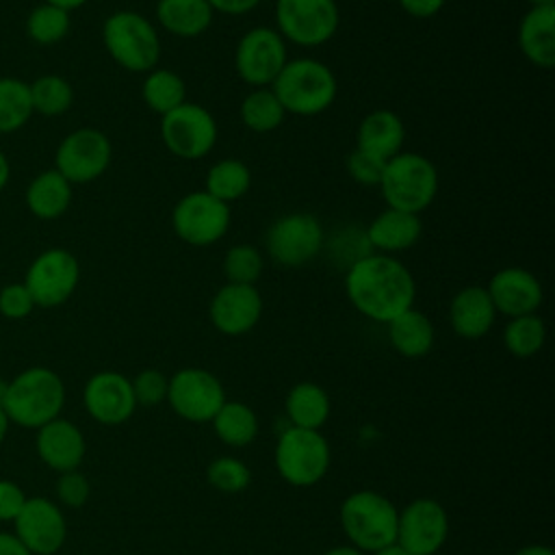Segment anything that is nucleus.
<instances>
[{"instance_id": "obj_50", "label": "nucleus", "mask_w": 555, "mask_h": 555, "mask_svg": "<svg viewBox=\"0 0 555 555\" xmlns=\"http://www.w3.org/2000/svg\"><path fill=\"white\" fill-rule=\"evenodd\" d=\"M371 555H412V553L405 551L399 542H392V544H388V546H384V548H379V551H375Z\"/></svg>"}, {"instance_id": "obj_34", "label": "nucleus", "mask_w": 555, "mask_h": 555, "mask_svg": "<svg viewBox=\"0 0 555 555\" xmlns=\"http://www.w3.org/2000/svg\"><path fill=\"white\" fill-rule=\"evenodd\" d=\"M33 113L43 117H61L74 104V87L59 74H43L28 82Z\"/></svg>"}, {"instance_id": "obj_40", "label": "nucleus", "mask_w": 555, "mask_h": 555, "mask_svg": "<svg viewBox=\"0 0 555 555\" xmlns=\"http://www.w3.org/2000/svg\"><path fill=\"white\" fill-rule=\"evenodd\" d=\"M130 384H132L137 405L152 408L167 401L169 377L158 369H143L141 373H137L134 379H130Z\"/></svg>"}, {"instance_id": "obj_17", "label": "nucleus", "mask_w": 555, "mask_h": 555, "mask_svg": "<svg viewBox=\"0 0 555 555\" xmlns=\"http://www.w3.org/2000/svg\"><path fill=\"white\" fill-rule=\"evenodd\" d=\"M13 533L33 555H54L65 544L67 520L52 499L28 496L13 520Z\"/></svg>"}, {"instance_id": "obj_38", "label": "nucleus", "mask_w": 555, "mask_h": 555, "mask_svg": "<svg viewBox=\"0 0 555 555\" xmlns=\"http://www.w3.org/2000/svg\"><path fill=\"white\" fill-rule=\"evenodd\" d=\"M223 275L225 282L230 284H251L256 286V282L262 275V254L256 245L251 243H236L232 245L225 256H223Z\"/></svg>"}, {"instance_id": "obj_29", "label": "nucleus", "mask_w": 555, "mask_h": 555, "mask_svg": "<svg viewBox=\"0 0 555 555\" xmlns=\"http://www.w3.org/2000/svg\"><path fill=\"white\" fill-rule=\"evenodd\" d=\"M212 9L206 0H158L156 20L176 37L193 39L204 35L212 24Z\"/></svg>"}, {"instance_id": "obj_32", "label": "nucleus", "mask_w": 555, "mask_h": 555, "mask_svg": "<svg viewBox=\"0 0 555 555\" xmlns=\"http://www.w3.org/2000/svg\"><path fill=\"white\" fill-rule=\"evenodd\" d=\"M251 186V171L238 158H221L206 173L204 191L223 204L241 199Z\"/></svg>"}, {"instance_id": "obj_14", "label": "nucleus", "mask_w": 555, "mask_h": 555, "mask_svg": "<svg viewBox=\"0 0 555 555\" xmlns=\"http://www.w3.org/2000/svg\"><path fill=\"white\" fill-rule=\"evenodd\" d=\"M288 61L286 41L271 26L247 30L234 48V69L249 87H271Z\"/></svg>"}, {"instance_id": "obj_51", "label": "nucleus", "mask_w": 555, "mask_h": 555, "mask_svg": "<svg viewBox=\"0 0 555 555\" xmlns=\"http://www.w3.org/2000/svg\"><path fill=\"white\" fill-rule=\"evenodd\" d=\"M43 2H48V4H54V7H61V9H65V11H74V9H80L87 0H43Z\"/></svg>"}, {"instance_id": "obj_55", "label": "nucleus", "mask_w": 555, "mask_h": 555, "mask_svg": "<svg viewBox=\"0 0 555 555\" xmlns=\"http://www.w3.org/2000/svg\"><path fill=\"white\" fill-rule=\"evenodd\" d=\"M7 386H9V382L0 377V408H2V401H4V395H7Z\"/></svg>"}, {"instance_id": "obj_15", "label": "nucleus", "mask_w": 555, "mask_h": 555, "mask_svg": "<svg viewBox=\"0 0 555 555\" xmlns=\"http://www.w3.org/2000/svg\"><path fill=\"white\" fill-rule=\"evenodd\" d=\"M225 401L219 377L199 366H186L169 377L167 403L189 423H210Z\"/></svg>"}, {"instance_id": "obj_36", "label": "nucleus", "mask_w": 555, "mask_h": 555, "mask_svg": "<svg viewBox=\"0 0 555 555\" xmlns=\"http://www.w3.org/2000/svg\"><path fill=\"white\" fill-rule=\"evenodd\" d=\"M72 28L69 11L41 2L30 9L26 15V35L37 46H56L61 43Z\"/></svg>"}, {"instance_id": "obj_9", "label": "nucleus", "mask_w": 555, "mask_h": 555, "mask_svg": "<svg viewBox=\"0 0 555 555\" xmlns=\"http://www.w3.org/2000/svg\"><path fill=\"white\" fill-rule=\"evenodd\" d=\"M80 264L65 247H48L33 258L26 269L24 286L28 288L35 308H59L78 288Z\"/></svg>"}, {"instance_id": "obj_27", "label": "nucleus", "mask_w": 555, "mask_h": 555, "mask_svg": "<svg viewBox=\"0 0 555 555\" xmlns=\"http://www.w3.org/2000/svg\"><path fill=\"white\" fill-rule=\"evenodd\" d=\"M284 412L291 427L319 431L330 418L332 401L323 386L314 382H299L288 390Z\"/></svg>"}, {"instance_id": "obj_5", "label": "nucleus", "mask_w": 555, "mask_h": 555, "mask_svg": "<svg viewBox=\"0 0 555 555\" xmlns=\"http://www.w3.org/2000/svg\"><path fill=\"white\" fill-rule=\"evenodd\" d=\"M102 43L108 56L124 69L145 74L160 59V39L156 26L141 13L121 9L102 24Z\"/></svg>"}, {"instance_id": "obj_46", "label": "nucleus", "mask_w": 555, "mask_h": 555, "mask_svg": "<svg viewBox=\"0 0 555 555\" xmlns=\"http://www.w3.org/2000/svg\"><path fill=\"white\" fill-rule=\"evenodd\" d=\"M212 9V13H223V15H245L254 11L260 0H206Z\"/></svg>"}, {"instance_id": "obj_11", "label": "nucleus", "mask_w": 555, "mask_h": 555, "mask_svg": "<svg viewBox=\"0 0 555 555\" xmlns=\"http://www.w3.org/2000/svg\"><path fill=\"white\" fill-rule=\"evenodd\" d=\"M325 232L310 212H286L264 232V249L282 267H301L323 249Z\"/></svg>"}, {"instance_id": "obj_52", "label": "nucleus", "mask_w": 555, "mask_h": 555, "mask_svg": "<svg viewBox=\"0 0 555 555\" xmlns=\"http://www.w3.org/2000/svg\"><path fill=\"white\" fill-rule=\"evenodd\" d=\"M323 555H364V553L358 551V548L351 546V544H343V546H334V548L325 551Z\"/></svg>"}, {"instance_id": "obj_8", "label": "nucleus", "mask_w": 555, "mask_h": 555, "mask_svg": "<svg viewBox=\"0 0 555 555\" xmlns=\"http://www.w3.org/2000/svg\"><path fill=\"white\" fill-rule=\"evenodd\" d=\"M340 24L336 0H275V30L301 48L327 43Z\"/></svg>"}, {"instance_id": "obj_18", "label": "nucleus", "mask_w": 555, "mask_h": 555, "mask_svg": "<svg viewBox=\"0 0 555 555\" xmlns=\"http://www.w3.org/2000/svg\"><path fill=\"white\" fill-rule=\"evenodd\" d=\"M82 403L95 423L108 427L126 423L137 410L132 384L117 371L93 373L85 384Z\"/></svg>"}, {"instance_id": "obj_33", "label": "nucleus", "mask_w": 555, "mask_h": 555, "mask_svg": "<svg viewBox=\"0 0 555 555\" xmlns=\"http://www.w3.org/2000/svg\"><path fill=\"white\" fill-rule=\"evenodd\" d=\"M241 121L258 134L271 132L278 126H282L286 111L280 104V100L275 98V93L271 91V87H256L251 89L243 102H241Z\"/></svg>"}, {"instance_id": "obj_12", "label": "nucleus", "mask_w": 555, "mask_h": 555, "mask_svg": "<svg viewBox=\"0 0 555 555\" xmlns=\"http://www.w3.org/2000/svg\"><path fill=\"white\" fill-rule=\"evenodd\" d=\"M111 139L91 126L76 128L61 139L54 152V169L74 186L98 180L111 165Z\"/></svg>"}, {"instance_id": "obj_28", "label": "nucleus", "mask_w": 555, "mask_h": 555, "mask_svg": "<svg viewBox=\"0 0 555 555\" xmlns=\"http://www.w3.org/2000/svg\"><path fill=\"white\" fill-rule=\"evenodd\" d=\"M388 325V340L397 353L403 358H423L431 351L436 340V330L429 317L414 306L397 314Z\"/></svg>"}, {"instance_id": "obj_6", "label": "nucleus", "mask_w": 555, "mask_h": 555, "mask_svg": "<svg viewBox=\"0 0 555 555\" xmlns=\"http://www.w3.org/2000/svg\"><path fill=\"white\" fill-rule=\"evenodd\" d=\"M377 186L388 208L421 215L436 199L438 169L427 156L401 150L386 160Z\"/></svg>"}, {"instance_id": "obj_31", "label": "nucleus", "mask_w": 555, "mask_h": 555, "mask_svg": "<svg viewBox=\"0 0 555 555\" xmlns=\"http://www.w3.org/2000/svg\"><path fill=\"white\" fill-rule=\"evenodd\" d=\"M141 98L152 113L163 117L165 113L186 102V85L180 74L167 67H154L145 72V78L141 85Z\"/></svg>"}, {"instance_id": "obj_30", "label": "nucleus", "mask_w": 555, "mask_h": 555, "mask_svg": "<svg viewBox=\"0 0 555 555\" xmlns=\"http://www.w3.org/2000/svg\"><path fill=\"white\" fill-rule=\"evenodd\" d=\"M217 438L228 447H247L258 436V416L243 401H223L212 416Z\"/></svg>"}, {"instance_id": "obj_37", "label": "nucleus", "mask_w": 555, "mask_h": 555, "mask_svg": "<svg viewBox=\"0 0 555 555\" xmlns=\"http://www.w3.org/2000/svg\"><path fill=\"white\" fill-rule=\"evenodd\" d=\"M546 340V325L538 312L512 317L503 327V345L514 358L535 356Z\"/></svg>"}, {"instance_id": "obj_3", "label": "nucleus", "mask_w": 555, "mask_h": 555, "mask_svg": "<svg viewBox=\"0 0 555 555\" xmlns=\"http://www.w3.org/2000/svg\"><path fill=\"white\" fill-rule=\"evenodd\" d=\"M271 91L284 106L286 115L314 117L334 104L338 82L323 61L299 56L286 61L278 78L271 82Z\"/></svg>"}, {"instance_id": "obj_48", "label": "nucleus", "mask_w": 555, "mask_h": 555, "mask_svg": "<svg viewBox=\"0 0 555 555\" xmlns=\"http://www.w3.org/2000/svg\"><path fill=\"white\" fill-rule=\"evenodd\" d=\"M514 555H555V551L546 544H527V546L518 548Z\"/></svg>"}, {"instance_id": "obj_20", "label": "nucleus", "mask_w": 555, "mask_h": 555, "mask_svg": "<svg viewBox=\"0 0 555 555\" xmlns=\"http://www.w3.org/2000/svg\"><path fill=\"white\" fill-rule=\"evenodd\" d=\"M496 314L507 319L520 314H533L542 306L544 291L540 280L522 267H503L499 269L486 286Z\"/></svg>"}, {"instance_id": "obj_21", "label": "nucleus", "mask_w": 555, "mask_h": 555, "mask_svg": "<svg viewBox=\"0 0 555 555\" xmlns=\"http://www.w3.org/2000/svg\"><path fill=\"white\" fill-rule=\"evenodd\" d=\"M35 431V451L48 468L56 473L80 468L87 455V440L76 423L56 416Z\"/></svg>"}, {"instance_id": "obj_43", "label": "nucleus", "mask_w": 555, "mask_h": 555, "mask_svg": "<svg viewBox=\"0 0 555 555\" xmlns=\"http://www.w3.org/2000/svg\"><path fill=\"white\" fill-rule=\"evenodd\" d=\"M35 310V301L24 282H11L0 288V314L11 321L26 319Z\"/></svg>"}, {"instance_id": "obj_45", "label": "nucleus", "mask_w": 555, "mask_h": 555, "mask_svg": "<svg viewBox=\"0 0 555 555\" xmlns=\"http://www.w3.org/2000/svg\"><path fill=\"white\" fill-rule=\"evenodd\" d=\"M447 0H399V7L418 20H427L434 17L436 13H440V9L444 7Z\"/></svg>"}, {"instance_id": "obj_13", "label": "nucleus", "mask_w": 555, "mask_h": 555, "mask_svg": "<svg viewBox=\"0 0 555 555\" xmlns=\"http://www.w3.org/2000/svg\"><path fill=\"white\" fill-rule=\"evenodd\" d=\"M171 228L186 245H212L221 241L230 228V204L219 202L204 189L191 191L176 202L171 210Z\"/></svg>"}, {"instance_id": "obj_19", "label": "nucleus", "mask_w": 555, "mask_h": 555, "mask_svg": "<svg viewBox=\"0 0 555 555\" xmlns=\"http://www.w3.org/2000/svg\"><path fill=\"white\" fill-rule=\"evenodd\" d=\"M208 317L217 332L243 336L251 332L262 317V295L251 284L225 282L208 304Z\"/></svg>"}, {"instance_id": "obj_1", "label": "nucleus", "mask_w": 555, "mask_h": 555, "mask_svg": "<svg viewBox=\"0 0 555 555\" xmlns=\"http://www.w3.org/2000/svg\"><path fill=\"white\" fill-rule=\"evenodd\" d=\"M345 293L362 317L388 323L414 306L416 282L399 258L369 251L347 267Z\"/></svg>"}, {"instance_id": "obj_23", "label": "nucleus", "mask_w": 555, "mask_h": 555, "mask_svg": "<svg viewBox=\"0 0 555 555\" xmlns=\"http://www.w3.org/2000/svg\"><path fill=\"white\" fill-rule=\"evenodd\" d=\"M423 232L421 217L414 212L388 208L377 212L364 230V238L371 251L395 256L412 247Z\"/></svg>"}, {"instance_id": "obj_2", "label": "nucleus", "mask_w": 555, "mask_h": 555, "mask_svg": "<svg viewBox=\"0 0 555 555\" xmlns=\"http://www.w3.org/2000/svg\"><path fill=\"white\" fill-rule=\"evenodd\" d=\"M65 408V384L61 375L48 366H28L9 379L2 410L9 423L26 429L61 416Z\"/></svg>"}, {"instance_id": "obj_39", "label": "nucleus", "mask_w": 555, "mask_h": 555, "mask_svg": "<svg viewBox=\"0 0 555 555\" xmlns=\"http://www.w3.org/2000/svg\"><path fill=\"white\" fill-rule=\"evenodd\" d=\"M206 479L215 490H219L223 494H238L249 486L251 473H249L247 464L241 462L238 457L221 455L208 464Z\"/></svg>"}, {"instance_id": "obj_49", "label": "nucleus", "mask_w": 555, "mask_h": 555, "mask_svg": "<svg viewBox=\"0 0 555 555\" xmlns=\"http://www.w3.org/2000/svg\"><path fill=\"white\" fill-rule=\"evenodd\" d=\"M9 178H11V163L7 154L0 150V191L9 184Z\"/></svg>"}, {"instance_id": "obj_41", "label": "nucleus", "mask_w": 555, "mask_h": 555, "mask_svg": "<svg viewBox=\"0 0 555 555\" xmlns=\"http://www.w3.org/2000/svg\"><path fill=\"white\" fill-rule=\"evenodd\" d=\"M384 167H386L384 158L360 147H353L347 156V173L351 176L353 182L362 186H377L382 180Z\"/></svg>"}, {"instance_id": "obj_25", "label": "nucleus", "mask_w": 555, "mask_h": 555, "mask_svg": "<svg viewBox=\"0 0 555 555\" xmlns=\"http://www.w3.org/2000/svg\"><path fill=\"white\" fill-rule=\"evenodd\" d=\"M405 141V126L390 108H375L366 113L356 130V147L366 150L384 160L401 152Z\"/></svg>"}, {"instance_id": "obj_47", "label": "nucleus", "mask_w": 555, "mask_h": 555, "mask_svg": "<svg viewBox=\"0 0 555 555\" xmlns=\"http://www.w3.org/2000/svg\"><path fill=\"white\" fill-rule=\"evenodd\" d=\"M0 555H33L13 531H0Z\"/></svg>"}, {"instance_id": "obj_16", "label": "nucleus", "mask_w": 555, "mask_h": 555, "mask_svg": "<svg viewBox=\"0 0 555 555\" xmlns=\"http://www.w3.org/2000/svg\"><path fill=\"white\" fill-rule=\"evenodd\" d=\"M449 538V514L436 499H414L399 512L397 542L412 555H434Z\"/></svg>"}, {"instance_id": "obj_42", "label": "nucleus", "mask_w": 555, "mask_h": 555, "mask_svg": "<svg viewBox=\"0 0 555 555\" xmlns=\"http://www.w3.org/2000/svg\"><path fill=\"white\" fill-rule=\"evenodd\" d=\"M56 501L61 507H69V509H78L89 501L91 494V483L89 479L76 468V470H67V473H59L56 479Z\"/></svg>"}, {"instance_id": "obj_54", "label": "nucleus", "mask_w": 555, "mask_h": 555, "mask_svg": "<svg viewBox=\"0 0 555 555\" xmlns=\"http://www.w3.org/2000/svg\"><path fill=\"white\" fill-rule=\"evenodd\" d=\"M531 7H555V0H529Z\"/></svg>"}, {"instance_id": "obj_35", "label": "nucleus", "mask_w": 555, "mask_h": 555, "mask_svg": "<svg viewBox=\"0 0 555 555\" xmlns=\"http://www.w3.org/2000/svg\"><path fill=\"white\" fill-rule=\"evenodd\" d=\"M33 115L28 82L15 76H0V134L22 130Z\"/></svg>"}, {"instance_id": "obj_53", "label": "nucleus", "mask_w": 555, "mask_h": 555, "mask_svg": "<svg viewBox=\"0 0 555 555\" xmlns=\"http://www.w3.org/2000/svg\"><path fill=\"white\" fill-rule=\"evenodd\" d=\"M9 418H7V414H4V410L0 408V444H2V440L7 438V434H9Z\"/></svg>"}, {"instance_id": "obj_22", "label": "nucleus", "mask_w": 555, "mask_h": 555, "mask_svg": "<svg viewBox=\"0 0 555 555\" xmlns=\"http://www.w3.org/2000/svg\"><path fill=\"white\" fill-rule=\"evenodd\" d=\"M496 319L494 304L486 286L470 284L460 288L449 304L451 330L466 340H477L486 336Z\"/></svg>"}, {"instance_id": "obj_4", "label": "nucleus", "mask_w": 555, "mask_h": 555, "mask_svg": "<svg viewBox=\"0 0 555 555\" xmlns=\"http://www.w3.org/2000/svg\"><path fill=\"white\" fill-rule=\"evenodd\" d=\"M338 518L349 544L362 553H375L397 542L399 509L388 496L375 490L349 494L340 503Z\"/></svg>"}, {"instance_id": "obj_10", "label": "nucleus", "mask_w": 555, "mask_h": 555, "mask_svg": "<svg viewBox=\"0 0 555 555\" xmlns=\"http://www.w3.org/2000/svg\"><path fill=\"white\" fill-rule=\"evenodd\" d=\"M219 128L212 113L197 102H182L160 117V139L167 152L182 160L204 158L217 143Z\"/></svg>"}, {"instance_id": "obj_7", "label": "nucleus", "mask_w": 555, "mask_h": 555, "mask_svg": "<svg viewBox=\"0 0 555 555\" xmlns=\"http://www.w3.org/2000/svg\"><path fill=\"white\" fill-rule=\"evenodd\" d=\"M332 464L330 442L321 431L286 427L275 444V468L280 477L297 488L319 483Z\"/></svg>"}, {"instance_id": "obj_26", "label": "nucleus", "mask_w": 555, "mask_h": 555, "mask_svg": "<svg viewBox=\"0 0 555 555\" xmlns=\"http://www.w3.org/2000/svg\"><path fill=\"white\" fill-rule=\"evenodd\" d=\"M72 195V184L56 169H46L28 182L24 202L37 219L54 221L67 212Z\"/></svg>"}, {"instance_id": "obj_44", "label": "nucleus", "mask_w": 555, "mask_h": 555, "mask_svg": "<svg viewBox=\"0 0 555 555\" xmlns=\"http://www.w3.org/2000/svg\"><path fill=\"white\" fill-rule=\"evenodd\" d=\"M26 492L11 479H0V522H13L26 503Z\"/></svg>"}, {"instance_id": "obj_24", "label": "nucleus", "mask_w": 555, "mask_h": 555, "mask_svg": "<svg viewBox=\"0 0 555 555\" xmlns=\"http://www.w3.org/2000/svg\"><path fill=\"white\" fill-rule=\"evenodd\" d=\"M518 48L540 69L555 65V7H529L518 24Z\"/></svg>"}]
</instances>
